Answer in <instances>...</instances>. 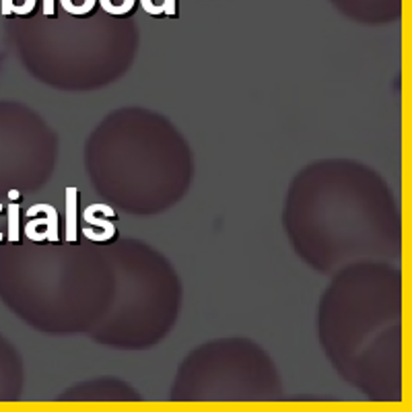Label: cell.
Here are the masks:
<instances>
[{"label":"cell","instance_id":"cell-1","mask_svg":"<svg viewBox=\"0 0 412 412\" xmlns=\"http://www.w3.org/2000/svg\"><path fill=\"white\" fill-rule=\"evenodd\" d=\"M76 204H78V190L66 187V241L76 243L78 231H76Z\"/></svg>","mask_w":412,"mask_h":412},{"label":"cell","instance_id":"cell-2","mask_svg":"<svg viewBox=\"0 0 412 412\" xmlns=\"http://www.w3.org/2000/svg\"><path fill=\"white\" fill-rule=\"evenodd\" d=\"M8 213V241L10 243H19L21 237H19V202H10V206L6 208Z\"/></svg>","mask_w":412,"mask_h":412},{"label":"cell","instance_id":"cell-3","mask_svg":"<svg viewBox=\"0 0 412 412\" xmlns=\"http://www.w3.org/2000/svg\"><path fill=\"white\" fill-rule=\"evenodd\" d=\"M60 2H62V6H64L66 13H71L75 17H83V15H87V13L93 10V6H95L97 0H60Z\"/></svg>","mask_w":412,"mask_h":412},{"label":"cell","instance_id":"cell-4","mask_svg":"<svg viewBox=\"0 0 412 412\" xmlns=\"http://www.w3.org/2000/svg\"><path fill=\"white\" fill-rule=\"evenodd\" d=\"M104 10L110 15H126L134 8V0H99Z\"/></svg>","mask_w":412,"mask_h":412},{"label":"cell","instance_id":"cell-5","mask_svg":"<svg viewBox=\"0 0 412 412\" xmlns=\"http://www.w3.org/2000/svg\"><path fill=\"white\" fill-rule=\"evenodd\" d=\"M85 221H87L89 225L101 227V229L110 235V239L115 235V227H113L110 221H106V219H97V217H93V215H91V213H87V211H85Z\"/></svg>","mask_w":412,"mask_h":412},{"label":"cell","instance_id":"cell-6","mask_svg":"<svg viewBox=\"0 0 412 412\" xmlns=\"http://www.w3.org/2000/svg\"><path fill=\"white\" fill-rule=\"evenodd\" d=\"M34 8H36V0H23L21 6H15V8H13V15H17V17H27V15L34 13Z\"/></svg>","mask_w":412,"mask_h":412},{"label":"cell","instance_id":"cell-7","mask_svg":"<svg viewBox=\"0 0 412 412\" xmlns=\"http://www.w3.org/2000/svg\"><path fill=\"white\" fill-rule=\"evenodd\" d=\"M143 2V8L149 13V15H165V10H163V6L157 2V0H141ZM163 4H165V0H163Z\"/></svg>","mask_w":412,"mask_h":412},{"label":"cell","instance_id":"cell-8","mask_svg":"<svg viewBox=\"0 0 412 412\" xmlns=\"http://www.w3.org/2000/svg\"><path fill=\"white\" fill-rule=\"evenodd\" d=\"M13 6H15V0H2V4H0L2 17H10L13 15Z\"/></svg>","mask_w":412,"mask_h":412},{"label":"cell","instance_id":"cell-9","mask_svg":"<svg viewBox=\"0 0 412 412\" xmlns=\"http://www.w3.org/2000/svg\"><path fill=\"white\" fill-rule=\"evenodd\" d=\"M43 15H45V17H56L54 0H43Z\"/></svg>","mask_w":412,"mask_h":412},{"label":"cell","instance_id":"cell-10","mask_svg":"<svg viewBox=\"0 0 412 412\" xmlns=\"http://www.w3.org/2000/svg\"><path fill=\"white\" fill-rule=\"evenodd\" d=\"M178 8H176V0H165V15L167 17H176Z\"/></svg>","mask_w":412,"mask_h":412},{"label":"cell","instance_id":"cell-11","mask_svg":"<svg viewBox=\"0 0 412 412\" xmlns=\"http://www.w3.org/2000/svg\"><path fill=\"white\" fill-rule=\"evenodd\" d=\"M8 198H10V202H21V192L19 190H10Z\"/></svg>","mask_w":412,"mask_h":412},{"label":"cell","instance_id":"cell-12","mask_svg":"<svg viewBox=\"0 0 412 412\" xmlns=\"http://www.w3.org/2000/svg\"><path fill=\"white\" fill-rule=\"evenodd\" d=\"M2 211H4V206L0 204V213H2ZM2 239H4V235H2V231H0V241H2Z\"/></svg>","mask_w":412,"mask_h":412}]
</instances>
